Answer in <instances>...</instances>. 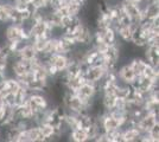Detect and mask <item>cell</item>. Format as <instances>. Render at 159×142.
<instances>
[{
	"instance_id": "cell-18",
	"label": "cell",
	"mask_w": 159,
	"mask_h": 142,
	"mask_svg": "<svg viewBox=\"0 0 159 142\" xmlns=\"http://www.w3.org/2000/svg\"><path fill=\"white\" fill-rule=\"evenodd\" d=\"M105 1H109V0H105Z\"/></svg>"
},
{
	"instance_id": "cell-9",
	"label": "cell",
	"mask_w": 159,
	"mask_h": 142,
	"mask_svg": "<svg viewBox=\"0 0 159 142\" xmlns=\"http://www.w3.org/2000/svg\"><path fill=\"white\" fill-rule=\"evenodd\" d=\"M68 141L73 142H88V135L84 128H75L69 131L66 136Z\"/></svg>"
},
{
	"instance_id": "cell-5",
	"label": "cell",
	"mask_w": 159,
	"mask_h": 142,
	"mask_svg": "<svg viewBox=\"0 0 159 142\" xmlns=\"http://www.w3.org/2000/svg\"><path fill=\"white\" fill-rule=\"evenodd\" d=\"M143 58L150 65H152V67H159V46L147 45L146 47H144Z\"/></svg>"
},
{
	"instance_id": "cell-7",
	"label": "cell",
	"mask_w": 159,
	"mask_h": 142,
	"mask_svg": "<svg viewBox=\"0 0 159 142\" xmlns=\"http://www.w3.org/2000/svg\"><path fill=\"white\" fill-rule=\"evenodd\" d=\"M122 130V141L124 142H140L141 133L134 126L121 129Z\"/></svg>"
},
{
	"instance_id": "cell-1",
	"label": "cell",
	"mask_w": 159,
	"mask_h": 142,
	"mask_svg": "<svg viewBox=\"0 0 159 142\" xmlns=\"http://www.w3.org/2000/svg\"><path fill=\"white\" fill-rule=\"evenodd\" d=\"M4 36L6 41H11V43H18L24 39H30V37L24 32L21 25L14 24V23H10L5 26Z\"/></svg>"
},
{
	"instance_id": "cell-3",
	"label": "cell",
	"mask_w": 159,
	"mask_h": 142,
	"mask_svg": "<svg viewBox=\"0 0 159 142\" xmlns=\"http://www.w3.org/2000/svg\"><path fill=\"white\" fill-rule=\"evenodd\" d=\"M116 74H118V78H119L120 81L126 83L128 85H131L132 82L137 78V75L134 74L132 67L129 65V62L119 65L118 70H116Z\"/></svg>"
},
{
	"instance_id": "cell-17",
	"label": "cell",
	"mask_w": 159,
	"mask_h": 142,
	"mask_svg": "<svg viewBox=\"0 0 159 142\" xmlns=\"http://www.w3.org/2000/svg\"><path fill=\"white\" fill-rule=\"evenodd\" d=\"M1 136H2V129L0 127V141H1Z\"/></svg>"
},
{
	"instance_id": "cell-11",
	"label": "cell",
	"mask_w": 159,
	"mask_h": 142,
	"mask_svg": "<svg viewBox=\"0 0 159 142\" xmlns=\"http://www.w3.org/2000/svg\"><path fill=\"white\" fill-rule=\"evenodd\" d=\"M26 142H44V137L42 136L38 126H32L30 128L24 129Z\"/></svg>"
},
{
	"instance_id": "cell-19",
	"label": "cell",
	"mask_w": 159,
	"mask_h": 142,
	"mask_svg": "<svg viewBox=\"0 0 159 142\" xmlns=\"http://www.w3.org/2000/svg\"><path fill=\"white\" fill-rule=\"evenodd\" d=\"M29 1H31V0H29Z\"/></svg>"
},
{
	"instance_id": "cell-2",
	"label": "cell",
	"mask_w": 159,
	"mask_h": 142,
	"mask_svg": "<svg viewBox=\"0 0 159 142\" xmlns=\"http://www.w3.org/2000/svg\"><path fill=\"white\" fill-rule=\"evenodd\" d=\"M159 113H147L138 122H135L134 127L139 130L140 133H147L150 129L159 123Z\"/></svg>"
},
{
	"instance_id": "cell-10",
	"label": "cell",
	"mask_w": 159,
	"mask_h": 142,
	"mask_svg": "<svg viewBox=\"0 0 159 142\" xmlns=\"http://www.w3.org/2000/svg\"><path fill=\"white\" fill-rule=\"evenodd\" d=\"M147 64H148V63H147L143 57H139V56L133 57L132 59L129 61V65L132 67L133 71H134V74L137 75V76H141V75L144 74Z\"/></svg>"
},
{
	"instance_id": "cell-16",
	"label": "cell",
	"mask_w": 159,
	"mask_h": 142,
	"mask_svg": "<svg viewBox=\"0 0 159 142\" xmlns=\"http://www.w3.org/2000/svg\"><path fill=\"white\" fill-rule=\"evenodd\" d=\"M36 8H43L50 5V0H31L30 1Z\"/></svg>"
},
{
	"instance_id": "cell-6",
	"label": "cell",
	"mask_w": 159,
	"mask_h": 142,
	"mask_svg": "<svg viewBox=\"0 0 159 142\" xmlns=\"http://www.w3.org/2000/svg\"><path fill=\"white\" fill-rule=\"evenodd\" d=\"M49 63L56 69L58 72H63L68 67L69 56L64 54H53L49 57Z\"/></svg>"
},
{
	"instance_id": "cell-13",
	"label": "cell",
	"mask_w": 159,
	"mask_h": 142,
	"mask_svg": "<svg viewBox=\"0 0 159 142\" xmlns=\"http://www.w3.org/2000/svg\"><path fill=\"white\" fill-rule=\"evenodd\" d=\"M100 98H101V103H102L103 108L106 109L107 111L112 110L115 107V102H116L115 94H101Z\"/></svg>"
},
{
	"instance_id": "cell-8",
	"label": "cell",
	"mask_w": 159,
	"mask_h": 142,
	"mask_svg": "<svg viewBox=\"0 0 159 142\" xmlns=\"http://www.w3.org/2000/svg\"><path fill=\"white\" fill-rule=\"evenodd\" d=\"M86 82H87V80H86V77H84V75L79 74V75H76V76H74V77H70V78L66 81L64 88L68 89V90H70V91L76 93V90H77L83 83H86Z\"/></svg>"
},
{
	"instance_id": "cell-12",
	"label": "cell",
	"mask_w": 159,
	"mask_h": 142,
	"mask_svg": "<svg viewBox=\"0 0 159 142\" xmlns=\"http://www.w3.org/2000/svg\"><path fill=\"white\" fill-rule=\"evenodd\" d=\"M18 52H19L20 59H27V61L34 59V58L38 56L37 50L33 47V45L31 44V43H27L26 45H24Z\"/></svg>"
},
{
	"instance_id": "cell-4",
	"label": "cell",
	"mask_w": 159,
	"mask_h": 142,
	"mask_svg": "<svg viewBox=\"0 0 159 142\" xmlns=\"http://www.w3.org/2000/svg\"><path fill=\"white\" fill-rule=\"evenodd\" d=\"M107 70L103 65H89V68L87 69L84 77L87 82H92V83H98L100 82L106 75Z\"/></svg>"
},
{
	"instance_id": "cell-14",
	"label": "cell",
	"mask_w": 159,
	"mask_h": 142,
	"mask_svg": "<svg viewBox=\"0 0 159 142\" xmlns=\"http://www.w3.org/2000/svg\"><path fill=\"white\" fill-rule=\"evenodd\" d=\"M20 85L19 82L16 77H7L5 80V90L7 93H12V94H16L18 90H19Z\"/></svg>"
},
{
	"instance_id": "cell-15",
	"label": "cell",
	"mask_w": 159,
	"mask_h": 142,
	"mask_svg": "<svg viewBox=\"0 0 159 142\" xmlns=\"http://www.w3.org/2000/svg\"><path fill=\"white\" fill-rule=\"evenodd\" d=\"M38 128H39V131L42 136L44 137V142H47V140L52 135L55 133V127H53L51 123H40L38 124Z\"/></svg>"
}]
</instances>
